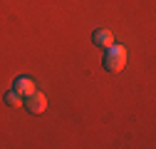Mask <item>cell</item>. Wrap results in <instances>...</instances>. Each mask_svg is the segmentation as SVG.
<instances>
[{
    "label": "cell",
    "instance_id": "obj_1",
    "mask_svg": "<svg viewBox=\"0 0 156 149\" xmlns=\"http://www.w3.org/2000/svg\"><path fill=\"white\" fill-rule=\"evenodd\" d=\"M104 67L109 72H122L126 67V50L122 45H109L104 55Z\"/></svg>",
    "mask_w": 156,
    "mask_h": 149
},
{
    "label": "cell",
    "instance_id": "obj_2",
    "mask_svg": "<svg viewBox=\"0 0 156 149\" xmlns=\"http://www.w3.org/2000/svg\"><path fill=\"white\" fill-rule=\"evenodd\" d=\"M25 107L32 112V114H42V112L47 109V97L42 95V92H32L30 97H25Z\"/></svg>",
    "mask_w": 156,
    "mask_h": 149
},
{
    "label": "cell",
    "instance_id": "obj_3",
    "mask_svg": "<svg viewBox=\"0 0 156 149\" xmlns=\"http://www.w3.org/2000/svg\"><path fill=\"white\" fill-rule=\"evenodd\" d=\"M12 89L17 92V95H23V97H30L37 87H35V80H32V77H17Z\"/></svg>",
    "mask_w": 156,
    "mask_h": 149
},
{
    "label": "cell",
    "instance_id": "obj_4",
    "mask_svg": "<svg viewBox=\"0 0 156 149\" xmlns=\"http://www.w3.org/2000/svg\"><path fill=\"white\" fill-rule=\"evenodd\" d=\"M92 42H94L97 47L107 50L109 45H114V35H112V30H94V35H92Z\"/></svg>",
    "mask_w": 156,
    "mask_h": 149
},
{
    "label": "cell",
    "instance_id": "obj_5",
    "mask_svg": "<svg viewBox=\"0 0 156 149\" xmlns=\"http://www.w3.org/2000/svg\"><path fill=\"white\" fill-rule=\"evenodd\" d=\"M5 102H8L10 107H23V104H25V102H23V95H17L15 89H10L8 95H5Z\"/></svg>",
    "mask_w": 156,
    "mask_h": 149
}]
</instances>
